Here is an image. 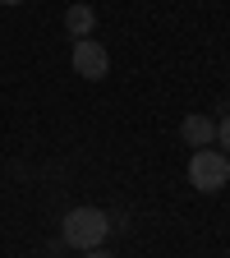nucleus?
Masks as SVG:
<instances>
[{
	"label": "nucleus",
	"instance_id": "nucleus-8",
	"mask_svg": "<svg viewBox=\"0 0 230 258\" xmlns=\"http://www.w3.org/2000/svg\"><path fill=\"white\" fill-rule=\"evenodd\" d=\"M0 5H23V0H0Z\"/></svg>",
	"mask_w": 230,
	"mask_h": 258
},
{
	"label": "nucleus",
	"instance_id": "nucleus-6",
	"mask_svg": "<svg viewBox=\"0 0 230 258\" xmlns=\"http://www.w3.org/2000/svg\"><path fill=\"white\" fill-rule=\"evenodd\" d=\"M216 143H221V152L230 157V115H221V120H216Z\"/></svg>",
	"mask_w": 230,
	"mask_h": 258
},
{
	"label": "nucleus",
	"instance_id": "nucleus-3",
	"mask_svg": "<svg viewBox=\"0 0 230 258\" xmlns=\"http://www.w3.org/2000/svg\"><path fill=\"white\" fill-rule=\"evenodd\" d=\"M69 60H74V74H83L88 83H97V79H106V74H111V51L97 42V37H79Z\"/></svg>",
	"mask_w": 230,
	"mask_h": 258
},
{
	"label": "nucleus",
	"instance_id": "nucleus-7",
	"mask_svg": "<svg viewBox=\"0 0 230 258\" xmlns=\"http://www.w3.org/2000/svg\"><path fill=\"white\" fill-rule=\"evenodd\" d=\"M88 258H111V253L106 249H88Z\"/></svg>",
	"mask_w": 230,
	"mask_h": 258
},
{
	"label": "nucleus",
	"instance_id": "nucleus-5",
	"mask_svg": "<svg viewBox=\"0 0 230 258\" xmlns=\"http://www.w3.org/2000/svg\"><path fill=\"white\" fill-rule=\"evenodd\" d=\"M64 28H69V37H92V28H97V10L88 5V0H74V5L64 10Z\"/></svg>",
	"mask_w": 230,
	"mask_h": 258
},
{
	"label": "nucleus",
	"instance_id": "nucleus-1",
	"mask_svg": "<svg viewBox=\"0 0 230 258\" xmlns=\"http://www.w3.org/2000/svg\"><path fill=\"white\" fill-rule=\"evenodd\" d=\"M111 235V217L102 208H74V212H64V244L69 249H102Z\"/></svg>",
	"mask_w": 230,
	"mask_h": 258
},
{
	"label": "nucleus",
	"instance_id": "nucleus-2",
	"mask_svg": "<svg viewBox=\"0 0 230 258\" xmlns=\"http://www.w3.org/2000/svg\"><path fill=\"white\" fill-rule=\"evenodd\" d=\"M189 184L198 194H221L230 184V157L221 148H198L189 157Z\"/></svg>",
	"mask_w": 230,
	"mask_h": 258
},
{
	"label": "nucleus",
	"instance_id": "nucleus-4",
	"mask_svg": "<svg viewBox=\"0 0 230 258\" xmlns=\"http://www.w3.org/2000/svg\"><path fill=\"white\" fill-rule=\"evenodd\" d=\"M180 139L189 143V148H212L216 143V120L212 115H184V124H180Z\"/></svg>",
	"mask_w": 230,
	"mask_h": 258
}]
</instances>
